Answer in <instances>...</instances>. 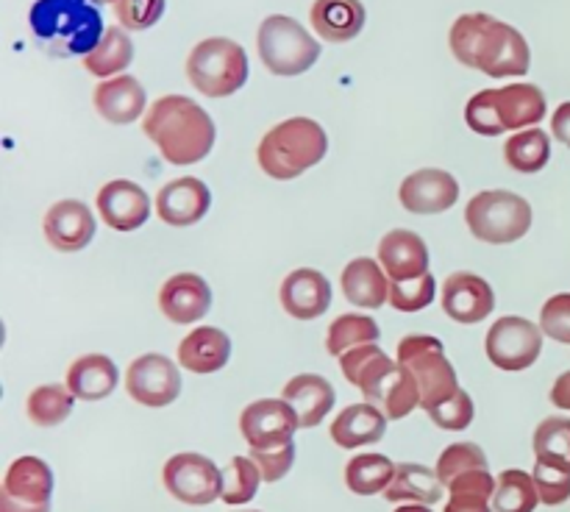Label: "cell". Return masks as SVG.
<instances>
[{"label": "cell", "mask_w": 570, "mask_h": 512, "mask_svg": "<svg viewBox=\"0 0 570 512\" xmlns=\"http://www.w3.org/2000/svg\"><path fill=\"white\" fill-rule=\"evenodd\" d=\"M449 45L460 65L482 70L490 78L527 76L529 65H532V53H529L523 33L484 11L456 17L449 33Z\"/></svg>", "instance_id": "obj_1"}, {"label": "cell", "mask_w": 570, "mask_h": 512, "mask_svg": "<svg viewBox=\"0 0 570 512\" xmlns=\"http://www.w3.org/2000/svg\"><path fill=\"white\" fill-rule=\"evenodd\" d=\"M142 131L176 167L198 165L215 145V122L187 95H165L156 100L145 115Z\"/></svg>", "instance_id": "obj_2"}, {"label": "cell", "mask_w": 570, "mask_h": 512, "mask_svg": "<svg viewBox=\"0 0 570 512\" xmlns=\"http://www.w3.org/2000/svg\"><path fill=\"white\" fill-rule=\"evenodd\" d=\"M345 378L362 390L367 404L379 406L387 417L401 421L421 406V387L404 365L390 360L376 343L360 345L340 356Z\"/></svg>", "instance_id": "obj_3"}, {"label": "cell", "mask_w": 570, "mask_h": 512, "mask_svg": "<svg viewBox=\"0 0 570 512\" xmlns=\"http://www.w3.org/2000/svg\"><path fill=\"white\" fill-rule=\"evenodd\" d=\"M28 22L37 42L53 56H89L106 33L92 0H37Z\"/></svg>", "instance_id": "obj_4"}, {"label": "cell", "mask_w": 570, "mask_h": 512, "mask_svg": "<svg viewBox=\"0 0 570 512\" xmlns=\"http://www.w3.org/2000/svg\"><path fill=\"white\" fill-rule=\"evenodd\" d=\"M326 150L328 137L321 122L309 117H289L262 137L256 159L267 176L276 181H289L315 167Z\"/></svg>", "instance_id": "obj_5"}, {"label": "cell", "mask_w": 570, "mask_h": 512, "mask_svg": "<svg viewBox=\"0 0 570 512\" xmlns=\"http://www.w3.org/2000/svg\"><path fill=\"white\" fill-rule=\"evenodd\" d=\"M546 117V95L534 83L482 89L465 106V122L482 137L534 128Z\"/></svg>", "instance_id": "obj_6"}, {"label": "cell", "mask_w": 570, "mask_h": 512, "mask_svg": "<svg viewBox=\"0 0 570 512\" xmlns=\"http://www.w3.org/2000/svg\"><path fill=\"white\" fill-rule=\"evenodd\" d=\"M187 78L206 98H228L248 81V56L234 39L209 37L187 56Z\"/></svg>", "instance_id": "obj_7"}, {"label": "cell", "mask_w": 570, "mask_h": 512, "mask_svg": "<svg viewBox=\"0 0 570 512\" xmlns=\"http://www.w3.org/2000/svg\"><path fill=\"white\" fill-rule=\"evenodd\" d=\"M465 223L482 243L510 245L532 228V206L510 189H484L468 200Z\"/></svg>", "instance_id": "obj_8"}, {"label": "cell", "mask_w": 570, "mask_h": 512, "mask_svg": "<svg viewBox=\"0 0 570 512\" xmlns=\"http://www.w3.org/2000/svg\"><path fill=\"white\" fill-rule=\"evenodd\" d=\"M256 48L273 76H301L321 59V42L287 14H271L262 20Z\"/></svg>", "instance_id": "obj_9"}, {"label": "cell", "mask_w": 570, "mask_h": 512, "mask_svg": "<svg viewBox=\"0 0 570 512\" xmlns=\"http://www.w3.org/2000/svg\"><path fill=\"white\" fill-rule=\"evenodd\" d=\"M399 365L415 376L421 387V406L426 412L438 410L449 398L460 393L456 371L443 354V343L432 334H410L399 343Z\"/></svg>", "instance_id": "obj_10"}, {"label": "cell", "mask_w": 570, "mask_h": 512, "mask_svg": "<svg viewBox=\"0 0 570 512\" xmlns=\"http://www.w3.org/2000/svg\"><path fill=\"white\" fill-rule=\"evenodd\" d=\"M484 351L499 371H527L543 351V328L534 326L527 317H499L484 337Z\"/></svg>", "instance_id": "obj_11"}, {"label": "cell", "mask_w": 570, "mask_h": 512, "mask_svg": "<svg viewBox=\"0 0 570 512\" xmlns=\"http://www.w3.org/2000/svg\"><path fill=\"white\" fill-rule=\"evenodd\" d=\"M165 479L167 493L176 501L189 506H206L212 501L220 499L223 490V473L209 456L193 454V451H184V454L170 456L165 462Z\"/></svg>", "instance_id": "obj_12"}, {"label": "cell", "mask_w": 570, "mask_h": 512, "mask_svg": "<svg viewBox=\"0 0 570 512\" xmlns=\"http://www.w3.org/2000/svg\"><path fill=\"white\" fill-rule=\"evenodd\" d=\"M53 473L39 456H20L9 465L0 488V512H50Z\"/></svg>", "instance_id": "obj_13"}, {"label": "cell", "mask_w": 570, "mask_h": 512, "mask_svg": "<svg viewBox=\"0 0 570 512\" xmlns=\"http://www.w3.org/2000/svg\"><path fill=\"white\" fill-rule=\"evenodd\" d=\"M295 429H301L298 412L284 398H259L239 415V432L250 449L271 451L293 443Z\"/></svg>", "instance_id": "obj_14"}, {"label": "cell", "mask_w": 570, "mask_h": 512, "mask_svg": "<svg viewBox=\"0 0 570 512\" xmlns=\"http://www.w3.org/2000/svg\"><path fill=\"white\" fill-rule=\"evenodd\" d=\"M126 390L137 404L167 406L181 393V373L161 354L137 356L126 371Z\"/></svg>", "instance_id": "obj_15"}, {"label": "cell", "mask_w": 570, "mask_h": 512, "mask_svg": "<svg viewBox=\"0 0 570 512\" xmlns=\"http://www.w3.org/2000/svg\"><path fill=\"white\" fill-rule=\"evenodd\" d=\"M460 198V184L451 173L426 167L406 176L399 187V200L412 215H440Z\"/></svg>", "instance_id": "obj_16"}, {"label": "cell", "mask_w": 570, "mask_h": 512, "mask_svg": "<svg viewBox=\"0 0 570 512\" xmlns=\"http://www.w3.org/2000/svg\"><path fill=\"white\" fill-rule=\"evenodd\" d=\"M495 309V293L490 282L468 270H456L443 284V312L462 326H473Z\"/></svg>", "instance_id": "obj_17"}, {"label": "cell", "mask_w": 570, "mask_h": 512, "mask_svg": "<svg viewBox=\"0 0 570 512\" xmlns=\"http://www.w3.org/2000/svg\"><path fill=\"white\" fill-rule=\"evenodd\" d=\"M45 239L50 248L61 250V254H76L83 250L95 237V215L89 211L87 204L81 200H56L42 220Z\"/></svg>", "instance_id": "obj_18"}, {"label": "cell", "mask_w": 570, "mask_h": 512, "mask_svg": "<svg viewBox=\"0 0 570 512\" xmlns=\"http://www.w3.org/2000/svg\"><path fill=\"white\" fill-rule=\"evenodd\" d=\"M95 204H98V215L104 217L106 226L115 232H134V228L145 226V220L150 217L148 193L128 178L106 181Z\"/></svg>", "instance_id": "obj_19"}, {"label": "cell", "mask_w": 570, "mask_h": 512, "mask_svg": "<svg viewBox=\"0 0 570 512\" xmlns=\"http://www.w3.org/2000/svg\"><path fill=\"white\" fill-rule=\"evenodd\" d=\"M212 306V289L198 273H176L159 289L161 315L178 326H189L206 317Z\"/></svg>", "instance_id": "obj_20"}, {"label": "cell", "mask_w": 570, "mask_h": 512, "mask_svg": "<svg viewBox=\"0 0 570 512\" xmlns=\"http://www.w3.org/2000/svg\"><path fill=\"white\" fill-rule=\"evenodd\" d=\"M212 206V193L200 178L184 176L165 184L156 195V215L167 226H195Z\"/></svg>", "instance_id": "obj_21"}, {"label": "cell", "mask_w": 570, "mask_h": 512, "mask_svg": "<svg viewBox=\"0 0 570 512\" xmlns=\"http://www.w3.org/2000/svg\"><path fill=\"white\" fill-rule=\"evenodd\" d=\"M282 306L295 321H315L332 306V284L315 267H298L282 282Z\"/></svg>", "instance_id": "obj_22"}, {"label": "cell", "mask_w": 570, "mask_h": 512, "mask_svg": "<svg viewBox=\"0 0 570 512\" xmlns=\"http://www.w3.org/2000/svg\"><path fill=\"white\" fill-rule=\"evenodd\" d=\"M379 265L390 276V282H406V278L426 276L429 273V248L423 237L410 228H393L379 243Z\"/></svg>", "instance_id": "obj_23"}, {"label": "cell", "mask_w": 570, "mask_h": 512, "mask_svg": "<svg viewBox=\"0 0 570 512\" xmlns=\"http://www.w3.org/2000/svg\"><path fill=\"white\" fill-rule=\"evenodd\" d=\"M92 104L111 126H128L145 111V89L134 76H115L95 87Z\"/></svg>", "instance_id": "obj_24"}, {"label": "cell", "mask_w": 570, "mask_h": 512, "mask_svg": "<svg viewBox=\"0 0 570 512\" xmlns=\"http://www.w3.org/2000/svg\"><path fill=\"white\" fill-rule=\"evenodd\" d=\"M282 398L289 401V406L298 412L301 429L321 426L328 412L334 410V387L328 384V378L317 376V373H301V376L289 378L282 390Z\"/></svg>", "instance_id": "obj_25"}, {"label": "cell", "mask_w": 570, "mask_h": 512, "mask_svg": "<svg viewBox=\"0 0 570 512\" xmlns=\"http://www.w3.org/2000/svg\"><path fill=\"white\" fill-rule=\"evenodd\" d=\"M232 356V339L223 328L198 326L178 345V365L193 373H217Z\"/></svg>", "instance_id": "obj_26"}, {"label": "cell", "mask_w": 570, "mask_h": 512, "mask_svg": "<svg viewBox=\"0 0 570 512\" xmlns=\"http://www.w3.org/2000/svg\"><path fill=\"white\" fill-rule=\"evenodd\" d=\"M340 284H343L345 298L351 304L362 306V309H379L390 298V276L371 256H360V259L348 262Z\"/></svg>", "instance_id": "obj_27"}, {"label": "cell", "mask_w": 570, "mask_h": 512, "mask_svg": "<svg viewBox=\"0 0 570 512\" xmlns=\"http://www.w3.org/2000/svg\"><path fill=\"white\" fill-rule=\"evenodd\" d=\"M309 17L315 33L326 42H351L365 28L362 0H315Z\"/></svg>", "instance_id": "obj_28"}, {"label": "cell", "mask_w": 570, "mask_h": 512, "mask_svg": "<svg viewBox=\"0 0 570 512\" xmlns=\"http://www.w3.org/2000/svg\"><path fill=\"white\" fill-rule=\"evenodd\" d=\"M387 421L379 406L373 404H351L334 417L332 423V440L340 449H360V445L379 443L387 432Z\"/></svg>", "instance_id": "obj_29"}, {"label": "cell", "mask_w": 570, "mask_h": 512, "mask_svg": "<svg viewBox=\"0 0 570 512\" xmlns=\"http://www.w3.org/2000/svg\"><path fill=\"white\" fill-rule=\"evenodd\" d=\"M117 378H120L117 365L106 354L78 356L67 367V387L81 401H100L111 395L117 387Z\"/></svg>", "instance_id": "obj_30"}, {"label": "cell", "mask_w": 570, "mask_h": 512, "mask_svg": "<svg viewBox=\"0 0 570 512\" xmlns=\"http://www.w3.org/2000/svg\"><path fill=\"white\" fill-rule=\"evenodd\" d=\"M384 499L393 504H438L443 499V482H440L438 471H429L426 465H415V462H401L395 467V479L390 488L384 490Z\"/></svg>", "instance_id": "obj_31"}, {"label": "cell", "mask_w": 570, "mask_h": 512, "mask_svg": "<svg viewBox=\"0 0 570 512\" xmlns=\"http://www.w3.org/2000/svg\"><path fill=\"white\" fill-rule=\"evenodd\" d=\"M504 159L518 173H540L551 159V139L543 128H523L504 145Z\"/></svg>", "instance_id": "obj_32"}, {"label": "cell", "mask_w": 570, "mask_h": 512, "mask_svg": "<svg viewBox=\"0 0 570 512\" xmlns=\"http://www.w3.org/2000/svg\"><path fill=\"white\" fill-rule=\"evenodd\" d=\"M131 59H134L131 37L126 33V28L111 26L106 28L98 48H95L89 56H83V67H87V72H92V76L111 78L117 76V72L126 70V67L131 65Z\"/></svg>", "instance_id": "obj_33"}, {"label": "cell", "mask_w": 570, "mask_h": 512, "mask_svg": "<svg viewBox=\"0 0 570 512\" xmlns=\"http://www.w3.org/2000/svg\"><path fill=\"white\" fill-rule=\"evenodd\" d=\"M395 462L384 454H360L345 465V484L356 495H376L395 479Z\"/></svg>", "instance_id": "obj_34"}, {"label": "cell", "mask_w": 570, "mask_h": 512, "mask_svg": "<svg viewBox=\"0 0 570 512\" xmlns=\"http://www.w3.org/2000/svg\"><path fill=\"white\" fill-rule=\"evenodd\" d=\"M540 504L538 484L534 476L527 471H501L495 479V495H493V510L495 512H534Z\"/></svg>", "instance_id": "obj_35"}, {"label": "cell", "mask_w": 570, "mask_h": 512, "mask_svg": "<svg viewBox=\"0 0 570 512\" xmlns=\"http://www.w3.org/2000/svg\"><path fill=\"white\" fill-rule=\"evenodd\" d=\"M72 404H76V395L70 393L67 384H39L28 393L26 412L31 423L48 429L65 423L72 412Z\"/></svg>", "instance_id": "obj_36"}, {"label": "cell", "mask_w": 570, "mask_h": 512, "mask_svg": "<svg viewBox=\"0 0 570 512\" xmlns=\"http://www.w3.org/2000/svg\"><path fill=\"white\" fill-rule=\"evenodd\" d=\"M449 504L445 512H490V499L495 495V479L490 471H471L456 476L449 484Z\"/></svg>", "instance_id": "obj_37"}, {"label": "cell", "mask_w": 570, "mask_h": 512, "mask_svg": "<svg viewBox=\"0 0 570 512\" xmlns=\"http://www.w3.org/2000/svg\"><path fill=\"white\" fill-rule=\"evenodd\" d=\"M371 343H379V323L367 315L348 312V315H340L337 321L328 326L326 351L332 356H343L348 354V351L360 348V345Z\"/></svg>", "instance_id": "obj_38"}, {"label": "cell", "mask_w": 570, "mask_h": 512, "mask_svg": "<svg viewBox=\"0 0 570 512\" xmlns=\"http://www.w3.org/2000/svg\"><path fill=\"white\" fill-rule=\"evenodd\" d=\"M534 456L570 473V417H546L534 429Z\"/></svg>", "instance_id": "obj_39"}, {"label": "cell", "mask_w": 570, "mask_h": 512, "mask_svg": "<svg viewBox=\"0 0 570 512\" xmlns=\"http://www.w3.org/2000/svg\"><path fill=\"white\" fill-rule=\"evenodd\" d=\"M259 482H265V479H262V471L250 456H232V462L223 471L220 499L226 504H248L259 490Z\"/></svg>", "instance_id": "obj_40"}, {"label": "cell", "mask_w": 570, "mask_h": 512, "mask_svg": "<svg viewBox=\"0 0 570 512\" xmlns=\"http://www.w3.org/2000/svg\"><path fill=\"white\" fill-rule=\"evenodd\" d=\"M484 467H488V456H484V451L479 449L476 443H454L440 454L434 471H438L440 482L449 488V484L454 482L456 476H462V473L484 471Z\"/></svg>", "instance_id": "obj_41"}, {"label": "cell", "mask_w": 570, "mask_h": 512, "mask_svg": "<svg viewBox=\"0 0 570 512\" xmlns=\"http://www.w3.org/2000/svg\"><path fill=\"white\" fill-rule=\"evenodd\" d=\"M434 289H438V282L432 273L406 278V282H390V304L399 312H421L434 301Z\"/></svg>", "instance_id": "obj_42"}, {"label": "cell", "mask_w": 570, "mask_h": 512, "mask_svg": "<svg viewBox=\"0 0 570 512\" xmlns=\"http://www.w3.org/2000/svg\"><path fill=\"white\" fill-rule=\"evenodd\" d=\"M115 14L128 31H145L161 20L165 0H117Z\"/></svg>", "instance_id": "obj_43"}, {"label": "cell", "mask_w": 570, "mask_h": 512, "mask_svg": "<svg viewBox=\"0 0 570 512\" xmlns=\"http://www.w3.org/2000/svg\"><path fill=\"white\" fill-rule=\"evenodd\" d=\"M534 484H538L540 501L549 506L566 504L570 499V473L551 467L546 462H534Z\"/></svg>", "instance_id": "obj_44"}, {"label": "cell", "mask_w": 570, "mask_h": 512, "mask_svg": "<svg viewBox=\"0 0 570 512\" xmlns=\"http://www.w3.org/2000/svg\"><path fill=\"white\" fill-rule=\"evenodd\" d=\"M540 328L557 343L570 345V293L551 295L540 312Z\"/></svg>", "instance_id": "obj_45"}, {"label": "cell", "mask_w": 570, "mask_h": 512, "mask_svg": "<svg viewBox=\"0 0 570 512\" xmlns=\"http://www.w3.org/2000/svg\"><path fill=\"white\" fill-rule=\"evenodd\" d=\"M429 417H432L440 429H445V432H462V429H468L473 423V398L465 390H460L454 398H449L445 404H440L438 410L429 412Z\"/></svg>", "instance_id": "obj_46"}, {"label": "cell", "mask_w": 570, "mask_h": 512, "mask_svg": "<svg viewBox=\"0 0 570 512\" xmlns=\"http://www.w3.org/2000/svg\"><path fill=\"white\" fill-rule=\"evenodd\" d=\"M250 460L256 462V467L262 471V479L265 482H278L289 473L295 462V443L284 445V449H271V451H259L250 449Z\"/></svg>", "instance_id": "obj_47"}, {"label": "cell", "mask_w": 570, "mask_h": 512, "mask_svg": "<svg viewBox=\"0 0 570 512\" xmlns=\"http://www.w3.org/2000/svg\"><path fill=\"white\" fill-rule=\"evenodd\" d=\"M551 134L570 148V100H566L562 106H557L554 117H551Z\"/></svg>", "instance_id": "obj_48"}, {"label": "cell", "mask_w": 570, "mask_h": 512, "mask_svg": "<svg viewBox=\"0 0 570 512\" xmlns=\"http://www.w3.org/2000/svg\"><path fill=\"white\" fill-rule=\"evenodd\" d=\"M551 404L570 412V371L562 373L554 382V387H551Z\"/></svg>", "instance_id": "obj_49"}, {"label": "cell", "mask_w": 570, "mask_h": 512, "mask_svg": "<svg viewBox=\"0 0 570 512\" xmlns=\"http://www.w3.org/2000/svg\"><path fill=\"white\" fill-rule=\"evenodd\" d=\"M395 512H432L426 504H401Z\"/></svg>", "instance_id": "obj_50"}, {"label": "cell", "mask_w": 570, "mask_h": 512, "mask_svg": "<svg viewBox=\"0 0 570 512\" xmlns=\"http://www.w3.org/2000/svg\"><path fill=\"white\" fill-rule=\"evenodd\" d=\"M95 6H106V3H117V0H92Z\"/></svg>", "instance_id": "obj_51"}, {"label": "cell", "mask_w": 570, "mask_h": 512, "mask_svg": "<svg viewBox=\"0 0 570 512\" xmlns=\"http://www.w3.org/2000/svg\"><path fill=\"white\" fill-rule=\"evenodd\" d=\"M245 512H256V510H245Z\"/></svg>", "instance_id": "obj_52"}]
</instances>
